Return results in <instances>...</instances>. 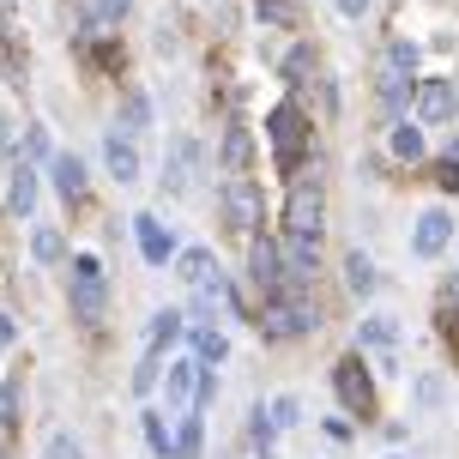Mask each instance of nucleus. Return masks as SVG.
Segmentation results:
<instances>
[{
	"label": "nucleus",
	"instance_id": "nucleus-1",
	"mask_svg": "<svg viewBox=\"0 0 459 459\" xmlns=\"http://www.w3.org/2000/svg\"><path fill=\"white\" fill-rule=\"evenodd\" d=\"M103 308H109V278H103V266H97L91 254H79L73 260V321L97 326Z\"/></svg>",
	"mask_w": 459,
	"mask_h": 459
},
{
	"label": "nucleus",
	"instance_id": "nucleus-2",
	"mask_svg": "<svg viewBox=\"0 0 459 459\" xmlns=\"http://www.w3.org/2000/svg\"><path fill=\"white\" fill-rule=\"evenodd\" d=\"M315 326H321V315L297 297H266V308H260V333H266V339H302V333H315Z\"/></svg>",
	"mask_w": 459,
	"mask_h": 459
},
{
	"label": "nucleus",
	"instance_id": "nucleus-3",
	"mask_svg": "<svg viewBox=\"0 0 459 459\" xmlns=\"http://www.w3.org/2000/svg\"><path fill=\"white\" fill-rule=\"evenodd\" d=\"M266 139H273V152L284 169H297L302 145H308V121H302V109H290V103H278L273 115H266Z\"/></svg>",
	"mask_w": 459,
	"mask_h": 459
},
{
	"label": "nucleus",
	"instance_id": "nucleus-4",
	"mask_svg": "<svg viewBox=\"0 0 459 459\" xmlns=\"http://www.w3.org/2000/svg\"><path fill=\"white\" fill-rule=\"evenodd\" d=\"M218 206H224L230 224H236V230H248V236L260 230V218H266V200H260V187H254L248 176H230L224 194H218Z\"/></svg>",
	"mask_w": 459,
	"mask_h": 459
},
{
	"label": "nucleus",
	"instance_id": "nucleus-5",
	"mask_svg": "<svg viewBox=\"0 0 459 459\" xmlns=\"http://www.w3.org/2000/svg\"><path fill=\"white\" fill-rule=\"evenodd\" d=\"M321 182H297L290 187V206H284V224H290V236H308V242H321Z\"/></svg>",
	"mask_w": 459,
	"mask_h": 459
},
{
	"label": "nucleus",
	"instance_id": "nucleus-6",
	"mask_svg": "<svg viewBox=\"0 0 459 459\" xmlns=\"http://www.w3.org/2000/svg\"><path fill=\"white\" fill-rule=\"evenodd\" d=\"M248 278L260 284V297H284V254H278L273 236L248 242Z\"/></svg>",
	"mask_w": 459,
	"mask_h": 459
},
{
	"label": "nucleus",
	"instance_id": "nucleus-7",
	"mask_svg": "<svg viewBox=\"0 0 459 459\" xmlns=\"http://www.w3.org/2000/svg\"><path fill=\"white\" fill-rule=\"evenodd\" d=\"M333 393H339V405H344V411L368 417V405H375V381L363 375V357H344V363L333 368Z\"/></svg>",
	"mask_w": 459,
	"mask_h": 459
},
{
	"label": "nucleus",
	"instance_id": "nucleus-8",
	"mask_svg": "<svg viewBox=\"0 0 459 459\" xmlns=\"http://www.w3.org/2000/svg\"><path fill=\"white\" fill-rule=\"evenodd\" d=\"M194 163H200V145L194 139H176L169 158H163V194H187L194 187Z\"/></svg>",
	"mask_w": 459,
	"mask_h": 459
},
{
	"label": "nucleus",
	"instance_id": "nucleus-9",
	"mask_svg": "<svg viewBox=\"0 0 459 459\" xmlns=\"http://www.w3.org/2000/svg\"><path fill=\"white\" fill-rule=\"evenodd\" d=\"M230 308H236V297H230V278H224V273H212L206 284L194 290V321H200V326H212L218 315H230Z\"/></svg>",
	"mask_w": 459,
	"mask_h": 459
},
{
	"label": "nucleus",
	"instance_id": "nucleus-10",
	"mask_svg": "<svg viewBox=\"0 0 459 459\" xmlns=\"http://www.w3.org/2000/svg\"><path fill=\"white\" fill-rule=\"evenodd\" d=\"M447 242H454V218H447V212H423V218H417V236H411V254L436 260Z\"/></svg>",
	"mask_w": 459,
	"mask_h": 459
},
{
	"label": "nucleus",
	"instance_id": "nucleus-11",
	"mask_svg": "<svg viewBox=\"0 0 459 459\" xmlns=\"http://www.w3.org/2000/svg\"><path fill=\"white\" fill-rule=\"evenodd\" d=\"M454 85H447V79H423V85H417V121H429V127H441V121H447V115H454Z\"/></svg>",
	"mask_w": 459,
	"mask_h": 459
},
{
	"label": "nucleus",
	"instance_id": "nucleus-12",
	"mask_svg": "<svg viewBox=\"0 0 459 459\" xmlns=\"http://www.w3.org/2000/svg\"><path fill=\"white\" fill-rule=\"evenodd\" d=\"M194 393H200V363H169V375H163L169 411H194Z\"/></svg>",
	"mask_w": 459,
	"mask_h": 459
},
{
	"label": "nucleus",
	"instance_id": "nucleus-13",
	"mask_svg": "<svg viewBox=\"0 0 459 459\" xmlns=\"http://www.w3.org/2000/svg\"><path fill=\"white\" fill-rule=\"evenodd\" d=\"M284 284H308L315 278V260H321V242H308V236H290L284 242Z\"/></svg>",
	"mask_w": 459,
	"mask_h": 459
},
{
	"label": "nucleus",
	"instance_id": "nucleus-14",
	"mask_svg": "<svg viewBox=\"0 0 459 459\" xmlns=\"http://www.w3.org/2000/svg\"><path fill=\"white\" fill-rule=\"evenodd\" d=\"M103 163H109V176L121 187L139 182V152H134V139H127V134H109V139H103Z\"/></svg>",
	"mask_w": 459,
	"mask_h": 459
},
{
	"label": "nucleus",
	"instance_id": "nucleus-15",
	"mask_svg": "<svg viewBox=\"0 0 459 459\" xmlns=\"http://www.w3.org/2000/svg\"><path fill=\"white\" fill-rule=\"evenodd\" d=\"M139 224V254L152 260V266H169V254H176V236L158 224V218H134Z\"/></svg>",
	"mask_w": 459,
	"mask_h": 459
},
{
	"label": "nucleus",
	"instance_id": "nucleus-16",
	"mask_svg": "<svg viewBox=\"0 0 459 459\" xmlns=\"http://www.w3.org/2000/svg\"><path fill=\"white\" fill-rule=\"evenodd\" d=\"M48 182L61 187L67 200H79V194H85V163L73 158V152H55V158H48Z\"/></svg>",
	"mask_w": 459,
	"mask_h": 459
},
{
	"label": "nucleus",
	"instance_id": "nucleus-17",
	"mask_svg": "<svg viewBox=\"0 0 459 459\" xmlns=\"http://www.w3.org/2000/svg\"><path fill=\"white\" fill-rule=\"evenodd\" d=\"M6 206H13V218H30V212H37V169H30V163L13 169V182H6Z\"/></svg>",
	"mask_w": 459,
	"mask_h": 459
},
{
	"label": "nucleus",
	"instance_id": "nucleus-18",
	"mask_svg": "<svg viewBox=\"0 0 459 459\" xmlns=\"http://www.w3.org/2000/svg\"><path fill=\"white\" fill-rule=\"evenodd\" d=\"M200 447H206V417L182 411V429H176V441H169V454L176 459H200Z\"/></svg>",
	"mask_w": 459,
	"mask_h": 459
},
{
	"label": "nucleus",
	"instance_id": "nucleus-19",
	"mask_svg": "<svg viewBox=\"0 0 459 459\" xmlns=\"http://www.w3.org/2000/svg\"><path fill=\"white\" fill-rule=\"evenodd\" d=\"M344 284H351V297H375V284H381V278H375V260H368L363 248L344 254Z\"/></svg>",
	"mask_w": 459,
	"mask_h": 459
},
{
	"label": "nucleus",
	"instance_id": "nucleus-20",
	"mask_svg": "<svg viewBox=\"0 0 459 459\" xmlns=\"http://www.w3.org/2000/svg\"><path fill=\"white\" fill-rule=\"evenodd\" d=\"M248 158H254L248 127H224V169H230V176H242V169H248Z\"/></svg>",
	"mask_w": 459,
	"mask_h": 459
},
{
	"label": "nucleus",
	"instance_id": "nucleus-21",
	"mask_svg": "<svg viewBox=\"0 0 459 459\" xmlns=\"http://www.w3.org/2000/svg\"><path fill=\"white\" fill-rule=\"evenodd\" d=\"M224 357H230V339L218 326H200V333H194V363L206 368V363H224Z\"/></svg>",
	"mask_w": 459,
	"mask_h": 459
},
{
	"label": "nucleus",
	"instance_id": "nucleus-22",
	"mask_svg": "<svg viewBox=\"0 0 459 459\" xmlns=\"http://www.w3.org/2000/svg\"><path fill=\"white\" fill-rule=\"evenodd\" d=\"M182 333H187V315H182V308H163V315H152V351L176 344Z\"/></svg>",
	"mask_w": 459,
	"mask_h": 459
},
{
	"label": "nucleus",
	"instance_id": "nucleus-23",
	"mask_svg": "<svg viewBox=\"0 0 459 459\" xmlns=\"http://www.w3.org/2000/svg\"><path fill=\"white\" fill-rule=\"evenodd\" d=\"M176 278L200 290V284H206V278H212V254H206V248H187L182 260H176Z\"/></svg>",
	"mask_w": 459,
	"mask_h": 459
},
{
	"label": "nucleus",
	"instance_id": "nucleus-24",
	"mask_svg": "<svg viewBox=\"0 0 459 459\" xmlns=\"http://www.w3.org/2000/svg\"><path fill=\"white\" fill-rule=\"evenodd\" d=\"M381 103H387V115H405V103H411V79H405V73H381Z\"/></svg>",
	"mask_w": 459,
	"mask_h": 459
},
{
	"label": "nucleus",
	"instance_id": "nucleus-25",
	"mask_svg": "<svg viewBox=\"0 0 459 459\" xmlns=\"http://www.w3.org/2000/svg\"><path fill=\"white\" fill-rule=\"evenodd\" d=\"M19 429V381H0V447Z\"/></svg>",
	"mask_w": 459,
	"mask_h": 459
},
{
	"label": "nucleus",
	"instance_id": "nucleus-26",
	"mask_svg": "<svg viewBox=\"0 0 459 459\" xmlns=\"http://www.w3.org/2000/svg\"><path fill=\"white\" fill-rule=\"evenodd\" d=\"M393 158H405V163H417V158H423V127L399 121V127H393Z\"/></svg>",
	"mask_w": 459,
	"mask_h": 459
},
{
	"label": "nucleus",
	"instance_id": "nucleus-27",
	"mask_svg": "<svg viewBox=\"0 0 459 459\" xmlns=\"http://www.w3.org/2000/svg\"><path fill=\"white\" fill-rule=\"evenodd\" d=\"M381 73H405V79H411V73H417V48L405 43V37H393V43H387V61H381Z\"/></svg>",
	"mask_w": 459,
	"mask_h": 459
},
{
	"label": "nucleus",
	"instance_id": "nucleus-28",
	"mask_svg": "<svg viewBox=\"0 0 459 459\" xmlns=\"http://www.w3.org/2000/svg\"><path fill=\"white\" fill-rule=\"evenodd\" d=\"M30 254H37V260H43V266H55V260H61V254H67V242H61V230H37V236H30Z\"/></svg>",
	"mask_w": 459,
	"mask_h": 459
},
{
	"label": "nucleus",
	"instance_id": "nucleus-29",
	"mask_svg": "<svg viewBox=\"0 0 459 459\" xmlns=\"http://www.w3.org/2000/svg\"><path fill=\"white\" fill-rule=\"evenodd\" d=\"M308 73H315V48H308V43H297L290 55H284V79H290V85H302Z\"/></svg>",
	"mask_w": 459,
	"mask_h": 459
},
{
	"label": "nucleus",
	"instance_id": "nucleus-30",
	"mask_svg": "<svg viewBox=\"0 0 459 459\" xmlns=\"http://www.w3.org/2000/svg\"><path fill=\"white\" fill-rule=\"evenodd\" d=\"M145 121H152V103H145L139 91H127V103H121V134H139Z\"/></svg>",
	"mask_w": 459,
	"mask_h": 459
},
{
	"label": "nucleus",
	"instance_id": "nucleus-31",
	"mask_svg": "<svg viewBox=\"0 0 459 459\" xmlns=\"http://www.w3.org/2000/svg\"><path fill=\"white\" fill-rule=\"evenodd\" d=\"M393 339H399V326H393L387 315H375V321H363V344H375V351H393Z\"/></svg>",
	"mask_w": 459,
	"mask_h": 459
},
{
	"label": "nucleus",
	"instance_id": "nucleus-32",
	"mask_svg": "<svg viewBox=\"0 0 459 459\" xmlns=\"http://www.w3.org/2000/svg\"><path fill=\"white\" fill-rule=\"evenodd\" d=\"M43 459H85V447H79V436H67V429H55L43 447Z\"/></svg>",
	"mask_w": 459,
	"mask_h": 459
},
{
	"label": "nucleus",
	"instance_id": "nucleus-33",
	"mask_svg": "<svg viewBox=\"0 0 459 459\" xmlns=\"http://www.w3.org/2000/svg\"><path fill=\"white\" fill-rule=\"evenodd\" d=\"M436 182L447 187V194H459V139L447 145V158H441V169H436Z\"/></svg>",
	"mask_w": 459,
	"mask_h": 459
},
{
	"label": "nucleus",
	"instance_id": "nucleus-34",
	"mask_svg": "<svg viewBox=\"0 0 459 459\" xmlns=\"http://www.w3.org/2000/svg\"><path fill=\"white\" fill-rule=\"evenodd\" d=\"M158 368H163V363H158V351H145V363L134 368V393H152V387H158Z\"/></svg>",
	"mask_w": 459,
	"mask_h": 459
},
{
	"label": "nucleus",
	"instance_id": "nucleus-35",
	"mask_svg": "<svg viewBox=\"0 0 459 459\" xmlns=\"http://www.w3.org/2000/svg\"><path fill=\"white\" fill-rule=\"evenodd\" d=\"M297 423H302V405L297 399H278L273 405V429H297Z\"/></svg>",
	"mask_w": 459,
	"mask_h": 459
},
{
	"label": "nucleus",
	"instance_id": "nucleus-36",
	"mask_svg": "<svg viewBox=\"0 0 459 459\" xmlns=\"http://www.w3.org/2000/svg\"><path fill=\"white\" fill-rule=\"evenodd\" d=\"M145 441H152V454H169V429L158 411H145Z\"/></svg>",
	"mask_w": 459,
	"mask_h": 459
},
{
	"label": "nucleus",
	"instance_id": "nucleus-37",
	"mask_svg": "<svg viewBox=\"0 0 459 459\" xmlns=\"http://www.w3.org/2000/svg\"><path fill=\"white\" fill-rule=\"evenodd\" d=\"M127 6H134V0H91V19L115 24V19H127Z\"/></svg>",
	"mask_w": 459,
	"mask_h": 459
},
{
	"label": "nucleus",
	"instance_id": "nucleus-38",
	"mask_svg": "<svg viewBox=\"0 0 459 459\" xmlns=\"http://www.w3.org/2000/svg\"><path fill=\"white\" fill-rule=\"evenodd\" d=\"M24 158H55V152H48V134H43V127H24Z\"/></svg>",
	"mask_w": 459,
	"mask_h": 459
},
{
	"label": "nucleus",
	"instance_id": "nucleus-39",
	"mask_svg": "<svg viewBox=\"0 0 459 459\" xmlns=\"http://www.w3.org/2000/svg\"><path fill=\"white\" fill-rule=\"evenodd\" d=\"M260 19H273V24H284V19H290V6H284V0H260Z\"/></svg>",
	"mask_w": 459,
	"mask_h": 459
},
{
	"label": "nucleus",
	"instance_id": "nucleus-40",
	"mask_svg": "<svg viewBox=\"0 0 459 459\" xmlns=\"http://www.w3.org/2000/svg\"><path fill=\"white\" fill-rule=\"evenodd\" d=\"M417 399H423V405H436V399H441V381H436V375H423V381H417Z\"/></svg>",
	"mask_w": 459,
	"mask_h": 459
},
{
	"label": "nucleus",
	"instance_id": "nucleus-41",
	"mask_svg": "<svg viewBox=\"0 0 459 459\" xmlns=\"http://www.w3.org/2000/svg\"><path fill=\"white\" fill-rule=\"evenodd\" d=\"M254 436H260V441H273V436H278V429H273V417H266V405L254 411Z\"/></svg>",
	"mask_w": 459,
	"mask_h": 459
},
{
	"label": "nucleus",
	"instance_id": "nucleus-42",
	"mask_svg": "<svg viewBox=\"0 0 459 459\" xmlns=\"http://www.w3.org/2000/svg\"><path fill=\"white\" fill-rule=\"evenodd\" d=\"M339 13H344V19H363V13H368V0H339Z\"/></svg>",
	"mask_w": 459,
	"mask_h": 459
},
{
	"label": "nucleus",
	"instance_id": "nucleus-43",
	"mask_svg": "<svg viewBox=\"0 0 459 459\" xmlns=\"http://www.w3.org/2000/svg\"><path fill=\"white\" fill-rule=\"evenodd\" d=\"M19 339V333H13V321H6V315H0V351H6V344Z\"/></svg>",
	"mask_w": 459,
	"mask_h": 459
},
{
	"label": "nucleus",
	"instance_id": "nucleus-44",
	"mask_svg": "<svg viewBox=\"0 0 459 459\" xmlns=\"http://www.w3.org/2000/svg\"><path fill=\"white\" fill-rule=\"evenodd\" d=\"M0 152H6V121H0Z\"/></svg>",
	"mask_w": 459,
	"mask_h": 459
},
{
	"label": "nucleus",
	"instance_id": "nucleus-45",
	"mask_svg": "<svg viewBox=\"0 0 459 459\" xmlns=\"http://www.w3.org/2000/svg\"><path fill=\"white\" fill-rule=\"evenodd\" d=\"M393 459H399V454H393Z\"/></svg>",
	"mask_w": 459,
	"mask_h": 459
}]
</instances>
